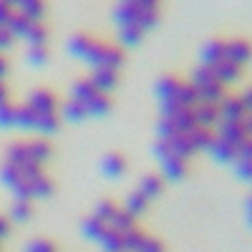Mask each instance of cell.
<instances>
[{
  "instance_id": "1",
  "label": "cell",
  "mask_w": 252,
  "mask_h": 252,
  "mask_svg": "<svg viewBox=\"0 0 252 252\" xmlns=\"http://www.w3.org/2000/svg\"><path fill=\"white\" fill-rule=\"evenodd\" d=\"M114 20L121 43L136 46L159 20V0H119Z\"/></svg>"
},
{
  "instance_id": "2",
  "label": "cell",
  "mask_w": 252,
  "mask_h": 252,
  "mask_svg": "<svg viewBox=\"0 0 252 252\" xmlns=\"http://www.w3.org/2000/svg\"><path fill=\"white\" fill-rule=\"evenodd\" d=\"M68 51L89 63L91 68H111V71H119L121 63H124V53L116 48V46H106L101 40L91 38V35H73L68 40Z\"/></svg>"
},
{
  "instance_id": "3",
  "label": "cell",
  "mask_w": 252,
  "mask_h": 252,
  "mask_svg": "<svg viewBox=\"0 0 252 252\" xmlns=\"http://www.w3.org/2000/svg\"><path fill=\"white\" fill-rule=\"evenodd\" d=\"M26 106H31L38 116H53V114H58V101H56V96H53L51 91H46V89L33 91V94L28 96V101H26Z\"/></svg>"
},
{
  "instance_id": "4",
  "label": "cell",
  "mask_w": 252,
  "mask_h": 252,
  "mask_svg": "<svg viewBox=\"0 0 252 252\" xmlns=\"http://www.w3.org/2000/svg\"><path fill=\"white\" fill-rule=\"evenodd\" d=\"M89 81L94 83L101 94H109L116 83H119V71H111V68H94Z\"/></svg>"
},
{
  "instance_id": "5",
  "label": "cell",
  "mask_w": 252,
  "mask_h": 252,
  "mask_svg": "<svg viewBox=\"0 0 252 252\" xmlns=\"http://www.w3.org/2000/svg\"><path fill=\"white\" fill-rule=\"evenodd\" d=\"M101 172L109 179H121L126 174V159L121 154H106L101 159Z\"/></svg>"
},
{
  "instance_id": "6",
  "label": "cell",
  "mask_w": 252,
  "mask_h": 252,
  "mask_svg": "<svg viewBox=\"0 0 252 252\" xmlns=\"http://www.w3.org/2000/svg\"><path fill=\"white\" fill-rule=\"evenodd\" d=\"M26 144H28V154H31V159H33L35 164H46V161L51 159V154H53L51 144H48L46 139H31V141H26Z\"/></svg>"
},
{
  "instance_id": "7",
  "label": "cell",
  "mask_w": 252,
  "mask_h": 252,
  "mask_svg": "<svg viewBox=\"0 0 252 252\" xmlns=\"http://www.w3.org/2000/svg\"><path fill=\"white\" fill-rule=\"evenodd\" d=\"M33 215V204L31 199H15L10 207V222H28Z\"/></svg>"
},
{
  "instance_id": "8",
  "label": "cell",
  "mask_w": 252,
  "mask_h": 252,
  "mask_svg": "<svg viewBox=\"0 0 252 252\" xmlns=\"http://www.w3.org/2000/svg\"><path fill=\"white\" fill-rule=\"evenodd\" d=\"M61 116L66 119V121H73V124H78V121H83V119H89V116H86V109H83L78 101H73V98H68L66 103H63Z\"/></svg>"
},
{
  "instance_id": "9",
  "label": "cell",
  "mask_w": 252,
  "mask_h": 252,
  "mask_svg": "<svg viewBox=\"0 0 252 252\" xmlns=\"http://www.w3.org/2000/svg\"><path fill=\"white\" fill-rule=\"evenodd\" d=\"M134 252H164V247H161L154 237H146V235H144V237L136 242Z\"/></svg>"
},
{
  "instance_id": "10",
  "label": "cell",
  "mask_w": 252,
  "mask_h": 252,
  "mask_svg": "<svg viewBox=\"0 0 252 252\" xmlns=\"http://www.w3.org/2000/svg\"><path fill=\"white\" fill-rule=\"evenodd\" d=\"M0 126H15V106L8 101V103H3V106H0Z\"/></svg>"
},
{
  "instance_id": "11",
  "label": "cell",
  "mask_w": 252,
  "mask_h": 252,
  "mask_svg": "<svg viewBox=\"0 0 252 252\" xmlns=\"http://www.w3.org/2000/svg\"><path fill=\"white\" fill-rule=\"evenodd\" d=\"M48 53H46V46H31L28 48V61L33 66H40V63H46Z\"/></svg>"
},
{
  "instance_id": "12",
  "label": "cell",
  "mask_w": 252,
  "mask_h": 252,
  "mask_svg": "<svg viewBox=\"0 0 252 252\" xmlns=\"http://www.w3.org/2000/svg\"><path fill=\"white\" fill-rule=\"evenodd\" d=\"M26 252H56V247L48 240H33V242H28Z\"/></svg>"
},
{
  "instance_id": "13",
  "label": "cell",
  "mask_w": 252,
  "mask_h": 252,
  "mask_svg": "<svg viewBox=\"0 0 252 252\" xmlns=\"http://www.w3.org/2000/svg\"><path fill=\"white\" fill-rule=\"evenodd\" d=\"M8 235H10V220L0 217V242H3V240H5Z\"/></svg>"
},
{
  "instance_id": "14",
  "label": "cell",
  "mask_w": 252,
  "mask_h": 252,
  "mask_svg": "<svg viewBox=\"0 0 252 252\" xmlns=\"http://www.w3.org/2000/svg\"><path fill=\"white\" fill-rule=\"evenodd\" d=\"M3 103H8V89H5V83L0 81V106H3Z\"/></svg>"
},
{
  "instance_id": "15",
  "label": "cell",
  "mask_w": 252,
  "mask_h": 252,
  "mask_svg": "<svg viewBox=\"0 0 252 252\" xmlns=\"http://www.w3.org/2000/svg\"><path fill=\"white\" fill-rule=\"evenodd\" d=\"M247 222H250V224H252V199H250V202H247Z\"/></svg>"
}]
</instances>
